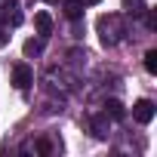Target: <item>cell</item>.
I'll list each match as a JSON object with an SVG mask.
<instances>
[{"mask_svg":"<svg viewBox=\"0 0 157 157\" xmlns=\"http://www.w3.org/2000/svg\"><path fill=\"white\" fill-rule=\"evenodd\" d=\"M62 10H65L68 19H80V16H83V0H65Z\"/></svg>","mask_w":157,"mask_h":157,"instance_id":"obj_4","label":"cell"},{"mask_svg":"<svg viewBox=\"0 0 157 157\" xmlns=\"http://www.w3.org/2000/svg\"><path fill=\"white\" fill-rule=\"evenodd\" d=\"M154 111H157V108H154L151 99H139V102L132 105V117H136L139 123H151V120H154Z\"/></svg>","mask_w":157,"mask_h":157,"instance_id":"obj_1","label":"cell"},{"mask_svg":"<svg viewBox=\"0 0 157 157\" xmlns=\"http://www.w3.org/2000/svg\"><path fill=\"white\" fill-rule=\"evenodd\" d=\"M46 3H56V0H46Z\"/></svg>","mask_w":157,"mask_h":157,"instance_id":"obj_10","label":"cell"},{"mask_svg":"<svg viewBox=\"0 0 157 157\" xmlns=\"http://www.w3.org/2000/svg\"><path fill=\"white\" fill-rule=\"evenodd\" d=\"M105 114H111L114 120H120V117H123V105H120L117 99H111V102H105Z\"/></svg>","mask_w":157,"mask_h":157,"instance_id":"obj_5","label":"cell"},{"mask_svg":"<svg viewBox=\"0 0 157 157\" xmlns=\"http://www.w3.org/2000/svg\"><path fill=\"white\" fill-rule=\"evenodd\" d=\"M145 71L148 74H157V49H148L145 52Z\"/></svg>","mask_w":157,"mask_h":157,"instance_id":"obj_6","label":"cell"},{"mask_svg":"<svg viewBox=\"0 0 157 157\" xmlns=\"http://www.w3.org/2000/svg\"><path fill=\"white\" fill-rule=\"evenodd\" d=\"M37 151H40V154H49V151H52V145H49L46 139H40V142H37Z\"/></svg>","mask_w":157,"mask_h":157,"instance_id":"obj_8","label":"cell"},{"mask_svg":"<svg viewBox=\"0 0 157 157\" xmlns=\"http://www.w3.org/2000/svg\"><path fill=\"white\" fill-rule=\"evenodd\" d=\"M34 25H37V34L46 37V34L52 31V19H49V13H37V16H34Z\"/></svg>","mask_w":157,"mask_h":157,"instance_id":"obj_3","label":"cell"},{"mask_svg":"<svg viewBox=\"0 0 157 157\" xmlns=\"http://www.w3.org/2000/svg\"><path fill=\"white\" fill-rule=\"evenodd\" d=\"M83 3H102V0H83Z\"/></svg>","mask_w":157,"mask_h":157,"instance_id":"obj_9","label":"cell"},{"mask_svg":"<svg viewBox=\"0 0 157 157\" xmlns=\"http://www.w3.org/2000/svg\"><path fill=\"white\" fill-rule=\"evenodd\" d=\"M31 80H34L31 68H28V65H16V71H13V86H16V90H28Z\"/></svg>","mask_w":157,"mask_h":157,"instance_id":"obj_2","label":"cell"},{"mask_svg":"<svg viewBox=\"0 0 157 157\" xmlns=\"http://www.w3.org/2000/svg\"><path fill=\"white\" fill-rule=\"evenodd\" d=\"M43 52V40H28L25 43V56H40Z\"/></svg>","mask_w":157,"mask_h":157,"instance_id":"obj_7","label":"cell"}]
</instances>
